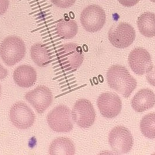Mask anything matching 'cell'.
Wrapping results in <instances>:
<instances>
[{
	"instance_id": "25",
	"label": "cell",
	"mask_w": 155,
	"mask_h": 155,
	"mask_svg": "<svg viewBox=\"0 0 155 155\" xmlns=\"http://www.w3.org/2000/svg\"><path fill=\"white\" fill-rule=\"evenodd\" d=\"M1 87L0 85V97H1Z\"/></svg>"
},
{
	"instance_id": "20",
	"label": "cell",
	"mask_w": 155,
	"mask_h": 155,
	"mask_svg": "<svg viewBox=\"0 0 155 155\" xmlns=\"http://www.w3.org/2000/svg\"><path fill=\"white\" fill-rule=\"evenodd\" d=\"M50 1L57 7L65 9L72 7L76 0H50Z\"/></svg>"
},
{
	"instance_id": "15",
	"label": "cell",
	"mask_w": 155,
	"mask_h": 155,
	"mask_svg": "<svg viewBox=\"0 0 155 155\" xmlns=\"http://www.w3.org/2000/svg\"><path fill=\"white\" fill-rule=\"evenodd\" d=\"M49 150L50 155H73L75 153V147L70 138L59 137L52 141Z\"/></svg>"
},
{
	"instance_id": "17",
	"label": "cell",
	"mask_w": 155,
	"mask_h": 155,
	"mask_svg": "<svg viewBox=\"0 0 155 155\" xmlns=\"http://www.w3.org/2000/svg\"><path fill=\"white\" fill-rule=\"evenodd\" d=\"M30 56L35 64L41 68L49 64L51 59L49 50L41 42L35 43L31 47Z\"/></svg>"
},
{
	"instance_id": "13",
	"label": "cell",
	"mask_w": 155,
	"mask_h": 155,
	"mask_svg": "<svg viewBox=\"0 0 155 155\" xmlns=\"http://www.w3.org/2000/svg\"><path fill=\"white\" fill-rule=\"evenodd\" d=\"M15 83L22 88H29L37 81V72L29 65H21L15 69L13 73Z\"/></svg>"
},
{
	"instance_id": "22",
	"label": "cell",
	"mask_w": 155,
	"mask_h": 155,
	"mask_svg": "<svg viewBox=\"0 0 155 155\" xmlns=\"http://www.w3.org/2000/svg\"><path fill=\"white\" fill-rule=\"evenodd\" d=\"M9 0H0V16L4 14L9 8Z\"/></svg>"
},
{
	"instance_id": "9",
	"label": "cell",
	"mask_w": 155,
	"mask_h": 155,
	"mask_svg": "<svg viewBox=\"0 0 155 155\" xmlns=\"http://www.w3.org/2000/svg\"><path fill=\"white\" fill-rule=\"evenodd\" d=\"M25 99L37 112L42 114L49 107L53 100L52 92L45 85H39L25 94Z\"/></svg>"
},
{
	"instance_id": "3",
	"label": "cell",
	"mask_w": 155,
	"mask_h": 155,
	"mask_svg": "<svg viewBox=\"0 0 155 155\" xmlns=\"http://www.w3.org/2000/svg\"><path fill=\"white\" fill-rule=\"evenodd\" d=\"M47 121L51 129L57 133H69L74 127L70 109L64 105L56 106L50 112Z\"/></svg>"
},
{
	"instance_id": "26",
	"label": "cell",
	"mask_w": 155,
	"mask_h": 155,
	"mask_svg": "<svg viewBox=\"0 0 155 155\" xmlns=\"http://www.w3.org/2000/svg\"><path fill=\"white\" fill-rule=\"evenodd\" d=\"M152 2H155V0H150Z\"/></svg>"
},
{
	"instance_id": "5",
	"label": "cell",
	"mask_w": 155,
	"mask_h": 155,
	"mask_svg": "<svg viewBox=\"0 0 155 155\" xmlns=\"http://www.w3.org/2000/svg\"><path fill=\"white\" fill-rule=\"evenodd\" d=\"M136 33L134 28L126 22L114 25L108 33L110 42L117 48H126L134 42Z\"/></svg>"
},
{
	"instance_id": "19",
	"label": "cell",
	"mask_w": 155,
	"mask_h": 155,
	"mask_svg": "<svg viewBox=\"0 0 155 155\" xmlns=\"http://www.w3.org/2000/svg\"><path fill=\"white\" fill-rule=\"evenodd\" d=\"M140 129L145 137L149 139H155V113H149L142 118Z\"/></svg>"
},
{
	"instance_id": "16",
	"label": "cell",
	"mask_w": 155,
	"mask_h": 155,
	"mask_svg": "<svg viewBox=\"0 0 155 155\" xmlns=\"http://www.w3.org/2000/svg\"><path fill=\"white\" fill-rule=\"evenodd\" d=\"M138 28L141 35L151 38L155 36V14L145 12L138 18Z\"/></svg>"
},
{
	"instance_id": "24",
	"label": "cell",
	"mask_w": 155,
	"mask_h": 155,
	"mask_svg": "<svg viewBox=\"0 0 155 155\" xmlns=\"http://www.w3.org/2000/svg\"><path fill=\"white\" fill-rule=\"evenodd\" d=\"M8 71L0 64V80L4 79L7 76Z\"/></svg>"
},
{
	"instance_id": "6",
	"label": "cell",
	"mask_w": 155,
	"mask_h": 155,
	"mask_svg": "<svg viewBox=\"0 0 155 155\" xmlns=\"http://www.w3.org/2000/svg\"><path fill=\"white\" fill-rule=\"evenodd\" d=\"M71 115L72 120L83 128L91 127L96 119V113L92 103L86 99L78 100L72 108Z\"/></svg>"
},
{
	"instance_id": "8",
	"label": "cell",
	"mask_w": 155,
	"mask_h": 155,
	"mask_svg": "<svg viewBox=\"0 0 155 155\" xmlns=\"http://www.w3.org/2000/svg\"><path fill=\"white\" fill-rule=\"evenodd\" d=\"M11 123L17 128L25 130L32 127L35 121V114L23 102H17L9 112Z\"/></svg>"
},
{
	"instance_id": "11",
	"label": "cell",
	"mask_w": 155,
	"mask_h": 155,
	"mask_svg": "<svg viewBox=\"0 0 155 155\" xmlns=\"http://www.w3.org/2000/svg\"><path fill=\"white\" fill-rule=\"evenodd\" d=\"M128 63L132 71L138 75L145 74L153 67L150 54L143 48H136L131 52Z\"/></svg>"
},
{
	"instance_id": "18",
	"label": "cell",
	"mask_w": 155,
	"mask_h": 155,
	"mask_svg": "<svg viewBox=\"0 0 155 155\" xmlns=\"http://www.w3.org/2000/svg\"><path fill=\"white\" fill-rule=\"evenodd\" d=\"M78 26L74 20L61 19L57 24V34L64 39H71L77 35Z\"/></svg>"
},
{
	"instance_id": "23",
	"label": "cell",
	"mask_w": 155,
	"mask_h": 155,
	"mask_svg": "<svg viewBox=\"0 0 155 155\" xmlns=\"http://www.w3.org/2000/svg\"><path fill=\"white\" fill-rule=\"evenodd\" d=\"M121 5L126 7H131L136 5L140 0H118Z\"/></svg>"
},
{
	"instance_id": "2",
	"label": "cell",
	"mask_w": 155,
	"mask_h": 155,
	"mask_svg": "<svg viewBox=\"0 0 155 155\" xmlns=\"http://www.w3.org/2000/svg\"><path fill=\"white\" fill-rule=\"evenodd\" d=\"M26 54V46L21 38L9 35L0 45V57L8 66H12L21 61Z\"/></svg>"
},
{
	"instance_id": "10",
	"label": "cell",
	"mask_w": 155,
	"mask_h": 155,
	"mask_svg": "<svg viewBox=\"0 0 155 155\" xmlns=\"http://www.w3.org/2000/svg\"><path fill=\"white\" fill-rule=\"evenodd\" d=\"M97 104L101 114L108 119L117 116L122 109V102L119 96L111 92H106L100 95Z\"/></svg>"
},
{
	"instance_id": "12",
	"label": "cell",
	"mask_w": 155,
	"mask_h": 155,
	"mask_svg": "<svg viewBox=\"0 0 155 155\" xmlns=\"http://www.w3.org/2000/svg\"><path fill=\"white\" fill-rule=\"evenodd\" d=\"M63 57L70 69H77L84 60V54L81 46L76 43H67L62 47Z\"/></svg>"
},
{
	"instance_id": "21",
	"label": "cell",
	"mask_w": 155,
	"mask_h": 155,
	"mask_svg": "<svg viewBox=\"0 0 155 155\" xmlns=\"http://www.w3.org/2000/svg\"><path fill=\"white\" fill-rule=\"evenodd\" d=\"M146 73V79L148 83L155 87V67L153 66L152 68L148 71Z\"/></svg>"
},
{
	"instance_id": "7",
	"label": "cell",
	"mask_w": 155,
	"mask_h": 155,
	"mask_svg": "<svg viewBox=\"0 0 155 155\" xmlns=\"http://www.w3.org/2000/svg\"><path fill=\"white\" fill-rule=\"evenodd\" d=\"M108 141L112 150L118 154L129 152L134 144L133 137L130 131L121 126H116L112 130Z\"/></svg>"
},
{
	"instance_id": "1",
	"label": "cell",
	"mask_w": 155,
	"mask_h": 155,
	"mask_svg": "<svg viewBox=\"0 0 155 155\" xmlns=\"http://www.w3.org/2000/svg\"><path fill=\"white\" fill-rule=\"evenodd\" d=\"M107 83L111 88L128 98L137 85L136 80L127 69L120 64L113 65L107 72Z\"/></svg>"
},
{
	"instance_id": "14",
	"label": "cell",
	"mask_w": 155,
	"mask_h": 155,
	"mask_svg": "<svg viewBox=\"0 0 155 155\" xmlns=\"http://www.w3.org/2000/svg\"><path fill=\"white\" fill-rule=\"evenodd\" d=\"M155 105V94L149 88L142 89L131 100V106L136 112H143Z\"/></svg>"
},
{
	"instance_id": "4",
	"label": "cell",
	"mask_w": 155,
	"mask_h": 155,
	"mask_svg": "<svg viewBox=\"0 0 155 155\" xmlns=\"http://www.w3.org/2000/svg\"><path fill=\"white\" fill-rule=\"evenodd\" d=\"M105 12L98 5H91L85 8L81 12L80 21L86 31L95 33L100 30L106 23Z\"/></svg>"
}]
</instances>
